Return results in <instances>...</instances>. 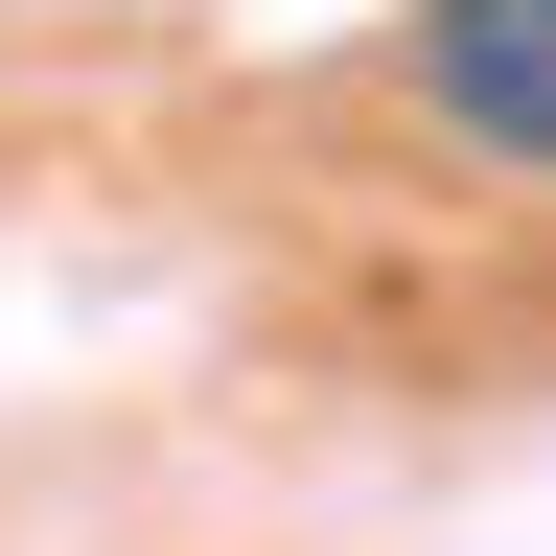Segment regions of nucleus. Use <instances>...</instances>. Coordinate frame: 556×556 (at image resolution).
I'll use <instances>...</instances> for the list:
<instances>
[{"instance_id": "nucleus-1", "label": "nucleus", "mask_w": 556, "mask_h": 556, "mask_svg": "<svg viewBox=\"0 0 556 556\" xmlns=\"http://www.w3.org/2000/svg\"><path fill=\"white\" fill-rule=\"evenodd\" d=\"M394 93L464 139V163H533L556 186V0H417L394 24Z\"/></svg>"}]
</instances>
